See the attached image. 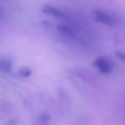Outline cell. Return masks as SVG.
<instances>
[{
  "label": "cell",
  "instance_id": "obj_7",
  "mask_svg": "<svg viewBox=\"0 0 125 125\" xmlns=\"http://www.w3.org/2000/svg\"><path fill=\"white\" fill-rule=\"evenodd\" d=\"M49 116L47 115H43L40 117V120L42 123H47L49 120Z\"/></svg>",
  "mask_w": 125,
  "mask_h": 125
},
{
  "label": "cell",
  "instance_id": "obj_4",
  "mask_svg": "<svg viewBox=\"0 0 125 125\" xmlns=\"http://www.w3.org/2000/svg\"><path fill=\"white\" fill-rule=\"evenodd\" d=\"M57 29L58 32L68 37H72L74 35V33L72 29L68 27L62 25H58Z\"/></svg>",
  "mask_w": 125,
  "mask_h": 125
},
{
  "label": "cell",
  "instance_id": "obj_5",
  "mask_svg": "<svg viewBox=\"0 0 125 125\" xmlns=\"http://www.w3.org/2000/svg\"><path fill=\"white\" fill-rule=\"evenodd\" d=\"M11 68V63L5 59L0 60V69L5 71H8Z\"/></svg>",
  "mask_w": 125,
  "mask_h": 125
},
{
  "label": "cell",
  "instance_id": "obj_3",
  "mask_svg": "<svg viewBox=\"0 0 125 125\" xmlns=\"http://www.w3.org/2000/svg\"><path fill=\"white\" fill-rule=\"evenodd\" d=\"M95 15L94 20L97 22H101L109 26H113L115 24V21L110 16L99 10H95L93 11Z\"/></svg>",
  "mask_w": 125,
  "mask_h": 125
},
{
  "label": "cell",
  "instance_id": "obj_1",
  "mask_svg": "<svg viewBox=\"0 0 125 125\" xmlns=\"http://www.w3.org/2000/svg\"><path fill=\"white\" fill-rule=\"evenodd\" d=\"M42 11L44 13L52 15L58 18L66 20H68L70 21H72L73 20L70 16L65 13L61 11L54 7L50 6H44L42 8Z\"/></svg>",
  "mask_w": 125,
  "mask_h": 125
},
{
  "label": "cell",
  "instance_id": "obj_2",
  "mask_svg": "<svg viewBox=\"0 0 125 125\" xmlns=\"http://www.w3.org/2000/svg\"><path fill=\"white\" fill-rule=\"evenodd\" d=\"M93 65L98 68L102 73L105 74L110 73L112 69L109 61L104 57H99L96 59L93 63Z\"/></svg>",
  "mask_w": 125,
  "mask_h": 125
},
{
  "label": "cell",
  "instance_id": "obj_6",
  "mask_svg": "<svg viewBox=\"0 0 125 125\" xmlns=\"http://www.w3.org/2000/svg\"><path fill=\"white\" fill-rule=\"evenodd\" d=\"M20 75L23 77H27L31 74V72L28 68H21L19 71Z\"/></svg>",
  "mask_w": 125,
  "mask_h": 125
},
{
  "label": "cell",
  "instance_id": "obj_8",
  "mask_svg": "<svg viewBox=\"0 0 125 125\" xmlns=\"http://www.w3.org/2000/svg\"><path fill=\"white\" fill-rule=\"evenodd\" d=\"M115 54L120 58H121L122 60H124L125 59V55L122 52L118 51H116L115 52Z\"/></svg>",
  "mask_w": 125,
  "mask_h": 125
},
{
  "label": "cell",
  "instance_id": "obj_9",
  "mask_svg": "<svg viewBox=\"0 0 125 125\" xmlns=\"http://www.w3.org/2000/svg\"><path fill=\"white\" fill-rule=\"evenodd\" d=\"M43 22L44 24L46 26H47L48 27H52V25L50 23H49L48 22L46 21H43Z\"/></svg>",
  "mask_w": 125,
  "mask_h": 125
},
{
  "label": "cell",
  "instance_id": "obj_10",
  "mask_svg": "<svg viewBox=\"0 0 125 125\" xmlns=\"http://www.w3.org/2000/svg\"><path fill=\"white\" fill-rule=\"evenodd\" d=\"M1 13H2V12H1V9L0 8V16H1Z\"/></svg>",
  "mask_w": 125,
  "mask_h": 125
}]
</instances>
